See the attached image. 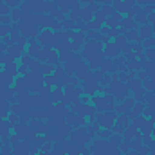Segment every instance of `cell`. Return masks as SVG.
<instances>
[{"mask_svg":"<svg viewBox=\"0 0 155 155\" xmlns=\"http://www.w3.org/2000/svg\"><path fill=\"white\" fill-rule=\"evenodd\" d=\"M121 143H123V135H121V134H112V137H110V144L116 146V148H119Z\"/></svg>","mask_w":155,"mask_h":155,"instance_id":"25","label":"cell"},{"mask_svg":"<svg viewBox=\"0 0 155 155\" xmlns=\"http://www.w3.org/2000/svg\"><path fill=\"white\" fill-rule=\"evenodd\" d=\"M88 71H90L88 63H81V65L76 69V78H78V79H87V76H88Z\"/></svg>","mask_w":155,"mask_h":155,"instance_id":"17","label":"cell"},{"mask_svg":"<svg viewBox=\"0 0 155 155\" xmlns=\"http://www.w3.org/2000/svg\"><path fill=\"white\" fill-rule=\"evenodd\" d=\"M144 92H146V90H144L143 87H141V88H137V90L134 92V99H135V101H141V103H143V99H144Z\"/></svg>","mask_w":155,"mask_h":155,"instance_id":"30","label":"cell"},{"mask_svg":"<svg viewBox=\"0 0 155 155\" xmlns=\"http://www.w3.org/2000/svg\"><path fill=\"white\" fill-rule=\"evenodd\" d=\"M31 150H33V144L29 141H20L13 146V153L15 155H31Z\"/></svg>","mask_w":155,"mask_h":155,"instance_id":"5","label":"cell"},{"mask_svg":"<svg viewBox=\"0 0 155 155\" xmlns=\"http://www.w3.org/2000/svg\"><path fill=\"white\" fill-rule=\"evenodd\" d=\"M90 134L87 132V128L85 126H79V128H72V132H71V135H69V141H72V143H76L79 146H83L85 143H88L90 141Z\"/></svg>","mask_w":155,"mask_h":155,"instance_id":"4","label":"cell"},{"mask_svg":"<svg viewBox=\"0 0 155 155\" xmlns=\"http://www.w3.org/2000/svg\"><path fill=\"white\" fill-rule=\"evenodd\" d=\"M0 15H2V16H9V15H11V7L5 5V4L0 5Z\"/></svg>","mask_w":155,"mask_h":155,"instance_id":"34","label":"cell"},{"mask_svg":"<svg viewBox=\"0 0 155 155\" xmlns=\"http://www.w3.org/2000/svg\"><path fill=\"white\" fill-rule=\"evenodd\" d=\"M152 92H153V96H155V88H153V90H152Z\"/></svg>","mask_w":155,"mask_h":155,"instance_id":"42","label":"cell"},{"mask_svg":"<svg viewBox=\"0 0 155 155\" xmlns=\"http://www.w3.org/2000/svg\"><path fill=\"white\" fill-rule=\"evenodd\" d=\"M9 16H11V20H13V22H18V20L22 18V9H20V7L11 9V15H9Z\"/></svg>","mask_w":155,"mask_h":155,"instance_id":"28","label":"cell"},{"mask_svg":"<svg viewBox=\"0 0 155 155\" xmlns=\"http://www.w3.org/2000/svg\"><path fill=\"white\" fill-rule=\"evenodd\" d=\"M137 31H139V40H141V41H144V40H148V38H152V36H153V27H152L150 24L141 25Z\"/></svg>","mask_w":155,"mask_h":155,"instance_id":"12","label":"cell"},{"mask_svg":"<svg viewBox=\"0 0 155 155\" xmlns=\"http://www.w3.org/2000/svg\"><path fill=\"white\" fill-rule=\"evenodd\" d=\"M85 41H87V35L81 33V31H74L72 40H71V51H78V49H81Z\"/></svg>","mask_w":155,"mask_h":155,"instance_id":"6","label":"cell"},{"mask_svg":"<svg viewBox=\"0 0 155 155\" xmlns=\"http://www.w3.org/2000/svg\"><path fill=\"white\" fill-rule=\"evenodd\" d=\"M4 4H5V2H4V0H0V5H4Z\"/></svg>","mask_w":155,"mask_h":155,"instance_id":"39","label":"cell"},{"mask_svg":"<svg viewBox=\"0 0 155 155\" xmlns=\"http://www.w3.org/2000/svg\"><path fill=\"white\" fill-rule=\"evenodd\" d=\"M24 51H25V45H22V43H15V45H9L5 52L16 61V60H20V58L24 56Z\"/></svg>","mask_w":155,"mask_h":155,"instance_id":"7","label":"cell"},{"mask_svg":"<svg viewBox=\"0 0 155 155\" xmlns=\"http://www.w3.org/2000/svg\"><path fill=\"white\" fill-rule=\"evenodd\" d=\"M103 54H105L107 58H116V56H119V54H121V49L117 47L114 41H108V43L103 47Z\"/></svg>","mask_w":155,"mask_h":155,"instance_id":"10","label":"cell"},{"mask_svg":"<svg viewBox=\"0 0 155 155\" xmlns=\"http://www.w3.org/2000/svg\"><path fill=\"white\" fill-rule=\"evenodd\" d=\"M63 96H65V92H61V88H60V87H54V88H52V92H51V101L60 103V101L63 99Z\"/></svg>","mask_w":155,"mask_h":155,"instance_id":"20","label":"cell"},{"mask_svg":"<svg viewBox=\"0 0 155 155\" xmlns=\"http://www.w3.org/2000/svg\"><path fill=\"white\" fill-rule=\"evenodd\" d=\"M85 128H87V132H88L90 135H97V134H99V130H101V126H99V124H97L96 121H92V123H88V124H87Z\"/></svg>","mask_w":155,"mask_h":155,"instance_id":"22","label":"cell"},{"mask_svg":"<svg viewBox=\"0 0 155 155\" xmlns=\"http://www.w3.org/2000/svg\"><path fill=\"white\" fill-rule=\"evenodd\" d=\"M117 119V112L116 110H107V112H96L94 121L101 126V128H112L114 123Z\"/></svg>","mask_w":155,"mask_h":155,"instance_id":"1","label":"cell"},{"mask_svg":"<svg viewBox=\"0 0 155 155\" xmlns=\"http://www.w3.org/2000/svg\"><path fill=\"white\" fill-rule=\"evenodd\" d=\"M146 20H148V24H155V11H152L150 15H146Z\"/></svg>","mask_w":155,"mask_h":155,"instance_id":"38","label":"cell"},{"mask_svg":"<svg viewBox=\"0 0 155 155\" xmlns=\"http://www.w3.org/2000/svg\"><path fill=\"white\" fill-rule=\"evenodd\" d=\"M110 81H112V76H110V74H103V78H101L99 83H101V85H108Z\"/></svg>","mask_w":155,"mask_h":155,"instance_id":"36","label":"cell"},{"mask_svg":"<svg viewBox=\"0 0 155 155\" xmlns=\"http://www.w3.org/2000/svg\"><path fill=\"white\" fill-rule=\"evenodd\" d=\"M92 103L96 105V110L97 112H107V110H114L116 108V105H114V96L112 94H105V96H97V97H94L92 99Z\"/></svg>","mask_w":155,"mask_h":155,"instance_id":"3","label":"cell"},{"mask_svg":"<svg viewBox=\"0 0 155 155\" xmlns=\"http://www.w3.org/2000/svg\"><path fill=\"white\" fill-rule=\"evenodd\" d=\"M47 61L52 65V67H56V65H60V54L56 52V51H49V54H47Z\"/></svg>","mask_w":155,"mask_h":155,"instance_id":"19","label":"cell"},{"mask_svg":"<svg viewBox=\"0 0 155 155\" xmlns=\"http://www.w3.org/2000/svg\"><path fill=\"white\" fill-rule=\"evenodd\" d=\"M143 114H144V117H153V116H155V107H153V105H150V107H144Z\"/></svg>","mask_w":155,"mask_h":155,"instance_id":"33","label":"cell"},{"mask_svg":"<svg viewBox=\"0 0 155 155\" xmlns=\"http://www.w3.org/2000/svg\"><path fill=\"white\" fill-rule=\"evenodd\" d=\"M126 85H128V90H137V88H141V85H143V81L139 79V78H130L128 81H126Z\"/></svg>","mask_w":155,"mask_h":155,"instance_id":"21","label":"cell"},{"mask_svg":"<svg viewBox=\"0 0 155 155\" xmlns=\"http://www.w3.org/2000/svg\"><path fill=\"white\" fill-rule=\"evenodd\" d=\"M153 35H155V24H153Z\"/></svg>","mask_w":155,"mask_h":155,"instance_id":"41","label":"cell"},{"mask_svg":"<svg viewBox=\"0 0 155 155\" xmlns=\"http://www.w3.org/2000/svg\"><path fill=\"white\" fill-rule=\"evenodd\" d=\"M31 126L35 128V134H38V135L49 132V126L43 123V119H31Z\"/></svg>","mask_w":155,"mask_h":155,"instance_id":"11","label":"cell"},{"mask_svg":"<svg viewBox=\"0 0 155 155\" xmlns=\"http://www.w3.org/2000/svg\"><path fill=\"white\" fill-rule=\"evenodd\" d=\"M144 103H141V101H137L135 105H134V108L128 112V119H135V117H139L141 114H143V110H144Z\"/></svg>","mask_w":155,"mask_h":155,"instance_id":"15","label":"cell"},{"mask_svg":"<svg viewBox=\"0 0 155 155\" xmlns=\"http://www.w3.org/2000/svg\"><path fill=\"white\" fill-rule=\"evenodd\" d=\"M51 92H52V87H47V85H43V87L40 88L38 96H40V97H49V99H51Z\"/></svg>","mask_w":155,"mask_h":155,"instance_id":"26","label":"cell"},{"mask_svg":"<svg viewBox=\"0 0 155 155\" xmlns=\"http://www.w3.org/2000/svg\"><path fill=\"white\" fill-rule=\"evenodd\" d=\"M43 83H45L47 87H54V85H58V78L54 76V74H49V76H43Z\"/></svg>","mask_w":155,"mask_h":155,"instance_id":"24","label":"cell"},{"mask_svg":"<svg viewBox=\"0 0 155 155\" xmlns=\"http://www.w3.org/2000/svg\"><path fill=\"white\" fill-rule=\"evenodd\" d=\"M20 2L22 0H5V5H9L11 9H15V7H20Z\"/></svg>","mask_w":155,"mask_h":155,"instance_id":"35","label":"cell"},{"mask_svg":"<svg viewBox=\"0 0 155 155\" xmlns=\"http://www.w3.org/2000/svg\"><path fill=\"white\" fill-rule=\"evenodd\" d=\"M112 134H114V132H112L110 128H101L97 135H99L101 139H105V141H107V139H110V137H112Z\"/></svg>","mask_w":155,"mask_h":155,"instance_id":"29","label":"cell"},{"mask_svg":"<svg viewBox=\"0 0 155 155\" xmlns=\"http://www.w3.org/2000/svg\"><path fill=\"white\" fill-rule=\"evenodd\" d=\"M121 20H123V15H121V13H114L112 16H107L105 24H107L108 27H119V25H121Z\"/></svg>","mask_w":155,"mask_h":155,"instance_id":"14","label":"cell"},{"mask_svg":"<svg viewBox=\"0 0 155 155\" xmlns=\"http://www.w3.org/2000/svg\"><path fill=\"white\" fill-rule=\"evenodd\" d=\"M143 88H144V90H150V92H152V90L155 88V81H153V78H150V79H148V78H146V79H143Z\"/></svg>","mask_w":155,"mask_h":155,"instance_id":"27","label":"cell"},{"mask_svg":"<svg viewBox=\"0 0 155 155\" xmlns=\"http://www.w3.org/2000/svg\"><path fill=\"white\" fill-rule=\"evenodd\" d=\"M40 72H41L43 76H49V74H52V72H54V67H52L51 63H41V67H40Z\"/></svg>","mask_w":155,"mask_h":155,"instance_id":"23","label":"cell"},{"mask_svg":"<svg viewBox=\"0 0 155 155\" xmlns=\"http://www.w3.org/2000/svg\"><path fill=\"white\" fill-rule=\"evenodd\" d=\"M123 135H124V139H126V141H132L134 137H135V139H137V137H143V135H141V132H139V128H135L134 124L126 126V128H124V132H123Z\"/></svg>","mask_w":155,"mask_h":155,"instance_id":"13","label":"cell"},{"mask_svg":"<svg viewBox=\"0 0 155 155\" xmlns=\"http://www.w3.org/2000/svg\"><path fill=\"white\" fill-rule=\"evenodd\" d=\"M134 105H135V99L134 97H126V99H123V103L116 107V112L117 114H126L128 116V112L134 108Z\"/></svg>","mask_w":155,"mask_h":155,"instance_id":"9","label":"cell"},{"mask_svg":"<svg viewBox=\"0 0 155 155\" xmlns=\"http://www.w3.org/2000/svg\"><path fill=\"white\" fill-rule=\"evenodd\" d=\"M124 38L128 40L130 43H134V41H141V40H139V31H137V27H135V29H128V31H124Z\"/></svg>","mask_w":155,"mask_h":155,"instance_id":"18","label":"cell"},{"mask_svg":"<svg viewBox=\"0 0 155 155\" xmlns=\"http://www.w3.org/2000/svg\"><path fill=\"white\" fill-rule=\"evenodd\" d=\"M101 11H103L107 16H112V15L116 13V9H114L112 5H108V4H103V5H101Z\"/></svg>","mask_w":155,"mask_h":155,"instance_id":"31","label":"cell"},{"mask_svg":"<svg viewBox=\"0 0 155 155\" xmlns=\"http://www.w3.org/2000/svg\"><path fill=\"white\" fill-rule=\"evenodd\" d=\"M7 121H9V124H11V126H15V124H18V121H20V116H16V114L9 112V116H7Z\"/></svg>","mask_w":155,"mask_h":155,"instance_id":"32","label":"cell"},{"mask_svg":"<svg viewBox=\"0 0 155 155\" xmlns=\"http://www.w3.org/2000/svg\"><path fill=\"white\" fill-rule=\"evenodd\" d=\"M107 92H108V94H112V96H116V99L123 101V99H126V97H128V85H126V83H123V81L114 79V81H112V85L107 88Z\"/></svg>","mask_w":155,"mask_h":155,"instance_id":"2","label":"cell"},{"mask_svg":"<svg viewBox=\"0 0 155 155\" xmlns=\"http://www.w3.org/2000/svg\"><path fill=\"white\" fill-rule=\"evenodd\" d=\"M128 148H130V141H126V143H121V146H119V150H121L123 153H126V152H128Z\"/></svg>","mask_w":155,"mask_h":155,"instance_id":"37","label":"cell"},{"mask_svg":"<svg viewBox=\"0 0 155 155\" xmlns=\"http://www.w3.org/2000/svg\"><path fill=\"white\" fill-rule=\"evenodd\" d=\"M112 7L116 9V13H121V15H123V13L126 15V13L130 11V5H128L124 0H114V2H112Z\"/></svg>","mask_w":155,"mask_h":155,"instance_id":"16","label":"cell"},{"mask_svg":"<svg viewBox=\"0 0 155 155\" xmlns=\"http://www.w3.org/2000/svg\"><path fill=\"white\" fill-rule=\"evenodd\" d=\"M65 119H67V123H69L72 128L87 126V121H85V117H83V116H78V114H74V112H71V114L65 117Z\"/></svg>","mask_w":155,"mask_h":155,"instance_id":"8","label":"cell"},{"mask_svg":"<svg viewBox=\"0 0 155 155\" xmlns=\"http://www.w3.org/2000/svg\"><path fill=\"white\" fill-rule=\"evenodd\" d=\"M45 2H54V0H45Z\"/></svg>","mask_w":155,"mask_h":155,"instance_id":"40","label":"cell"}]
</instances>
